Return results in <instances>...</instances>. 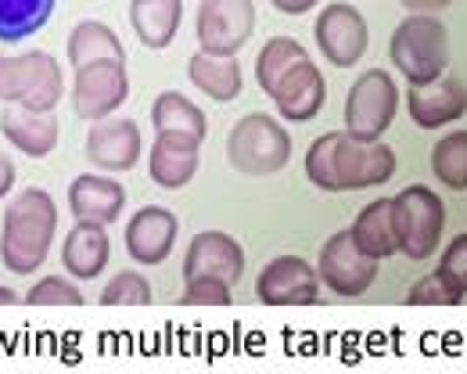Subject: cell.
Segmentation results:
<instances>
[{
    "label": "cell",
    "instance_id": "1",
    "mask_svg": "<svg viewBox=\"0 0 467 374\" xmlns=\"http://www.w3.org/2000/svg\"><path fill=\"white\" fill-rule=\"evenodd\" d=\"M58 231V205L47 191L26 187L15 194V202L4 213V231H0V263L11 274H33L55 242Z\"/></svg>",
    "mask_w": 467,
    "mask_h": 374
},
{
    "label": "cell",
    "instance_id": "2",
    "mask_svg": "<svg viewBox=\"0 0 467 374\" xmlns=\"http://www.w3.org/2000/svg\"><path fill=\"white\" fill-rule=\"evenodd\" d=\"M389 55L407 83H435L450 65V33L435 15L413 11L396 26Z\"/></svg>",
    "mask_w": 467,
    "mask_h": 374
},
{
    "label": "cell",
    "instance_id": "3",
    "mask_svg": "<svg viewBox=\"0 0 467 374\" xmlns=\"http://www.w3.org/2000/svg\"><path fill=\"white\" fill-rule=\"evenodd\" d=\"M227 159L244 177H270L281 173L292 159V137L288 130L266 112H252L237 119L227 137Z\"/></svg>",
    "mask_w": 467,
    "mask_h": 374
},
{
    "label": "cell",
    "instance_id": "4",
    "mask_svg": "<svg viewBox=\"0 0 467 374\" xmlns=\"http://www.w3.org/2000/svg\"><path fill=\"white\" fill-rule=\"evenodd\" d=\"M65 94L58 62L47 51H26L18 58L0 55V101L33 112H51Z\"/></svg>",
    "mask_w": 467,
    "mask_h": 374
},
{
    "label": "cell",
    "instance_id": "5",
    "mask_svg": "<svg viewBox=\"0 0 467 374\" xmlns=\"http://www.w3.org/2000/svg\"><path fill=\"white\" fill-rule=\"evenodd\" d=\"M396 234H400V252L420 263V259H431L439 249V238H442V227H446V205L442 198L424 184H410L403 187L396 198Z\"/></svg>",
    "mask_w": 467,
    "mask_h": 374
},
{
    "label": "cell",
    "instance_id": "6",
    "mask_svg": "<svg viewBox=\"0 0 467 374\" xmlns=\"http://www.w3.org/2000/svg\"><path fill=\"white\" fill-rule=\"evenodd\" d=\"M400 90L385 68H370L352 83L346 98V133L359 140H381V133L396 119Z\"/></svg>",
    "mask_w": 467,
    "mask_h": 374
},
{
    "label": "cell",
    "instance_id": "7",
    "mask_svg": "<svg viewBox=\"0 0 467 374\" xmlns=\"http://www.w3.org/2000/svg\"><path fill=\"white\" fill-rule=\"evenodd\" d=\"M317 274H320L324 288H331L335 296L356 299V296H363V292L374 285V277H378V259L367 255V252L356 245L352 231H338V234H331V238L324 242Z\"/></svg>",
    "mask_w": 467,
    "mask_h": 374
},
{
    "label": "cell",
    "instance_id": "8",
    "mask_svg": "<svg viewBox=\"0 0 467 374\" xmlns=\"http://www.w3.org/2000/svg\"><path fill=\"white\" fill-rule=\"evenodd\" d=\"M255 29L252 0H202L198 4V47L205 55H237Z\"/></svg>",
    "mask_w": 467,
    "mask_h": 374
},
{
    "label": "cell",
    "instance_id": "9",
    "mask_svg": "<svg viewBox=\"0 0 467 374\" xmlns=\"http://www.w3.org/2000/svg\"><path fill=\"white\" fill-rule=\"evenodd\" d=\"M396 177V151L381 140H359L352 133H338L335 144V191L378 187Z\"/></svg>",
    "mask_w": 467,
    "mask_h": 374
},
{
    "label": "cell",
    "instance_id": "10",
    "mask_svg": "<svg viewBox=\"0 0 467 374\" xmlns=\"http://www.w3.org/2000/svg\"><path fill=\"white\" fill-rule=\"evenodd\" d=\"M130 98V76L126 62H94L76 68V83H72V112L79 119L101 123L112 112L122 109V101Z\"/></svg>",
    "mask_w": 467,
    "mask_h": 374
},
{
    "label": "cell",
    "instance_id": "11",
    "mask_svg": "<svg viewBox=\"0 0 467 374\" xmlns=\"http://www.w3.org/2000/svg\"><path fill=\"white\" fill-rule=\"evenodd\" d=\"M317 47L324 51V58L335 68H349L367 55L370 33H367V18L352 7V4H327L313 26Z\"/></svg>",
    "mask_w": 467,
    "mask_h": 374
},
{
    "label": "cell",
    "instance_id": "12",
    "mask_svg": "<svg viewBox=\"0 0 467 374\" xmlns=\"http://www.w3.org/2000/svg\"><path fill=\"white\" fill-rule=\"evenodd\" d=\"M255 292L266 306H313L320 303V274L298 255H277L263 266Z\"/></svg>",
    "mask_w": 467,
    "mask_h": 374
},
{
    "label": "cell",
    "instance_id": "13",
    "mask_svg": "<svg viewBox=\"0 0 467 374\" xmlns=\"http://www.w3.org/2000/svg\"><path fill=\"white\" fill-rule=\"evenodd\" d=\"M83 155H87L90 166H98L105 173L133 170L137 159H140V126L133 123V119H126V116L94 123L90 133H87Z\"/></svg>",
    "mask_w": 467,
    "mask_h": 374
},
{
    "label": "cell",
    "instance_id": "14",
    "mask_svg": "<svg viewBox=\"0 0 467 374\" xmlns=\"http://www.w3.org/2000/svg\"><path fill=\"white\" fill-rule=\"evenodd\" d=\"M241 274H244V249L237 245V238L223 231H202L191 238L183 255V281L220 277L227 285H237Z\"/></svg>",
    "mask_w": 467,
    "mask_h": 374
},
{
    "label": "cell",
    "instance_id": "15",
    "mask_svg": "<svg viewBox=\"0 0 467 374\" xmlns=\"http://www.w3.org/2000/svg\"><path fill=\"white\" fill-rule=\"evenodd\" d=\"M410 119L420 130H439L467 112V87L461 79H435V83H410L407 90Z\"/></svg>",
    "mask_w": 467,
    "mask_h": 374
},
{
    "label": "cell",
    "instance_id": "16",
    "mask_svg": "<svg viewBox=\"0 0 467 374\" xmlns=\"http://www.w3.org/2000/svg\"><path fill=\"white\" fill-rule=\"evenodd\" d=\"M176 245V216L162 205L140 209L126 223V252L140 266H159Z\"/></svg>",
    "mask_w": 467,
    "mask_h": 374
},
{
    "label": "cell",
    "instance_id": "17",
    "mask_svg": "<svg viewBox=\"0 0 467 374\" xmlns=\"http://www.w3.org/2000/svg\"><path fill=\"white\" fill-rule=\"evenodd\" d=\"M324 98H327L324 72L309 62V58L295 65L292 72L281 79V87L274 90V105H277V112L288 123H309L324 109Z\"/></svg>",
    "mask_w": 467,
    "mask_h": 374
},
{
    "label": "cell",
    "instance_id": "18",
    "mask_svg": "<svg viewBox=\"0 0 467 374\" xmlns=\"http://www.w3.org/2000/svg\"><path fill=\"white\" fill-rule=\"evenodd\" d=\"M198 151H202V140H194V137L159 133L151 144V159H148L151 181L166 191L191 184V177L198 173Z\"/></svg>",
    "mask_w": 467,
    "mask_h": 374
},
{
    "label": "cell",
    "instance_id": "19",
    "mask_svg": "<svg viewBox=\"0 0 467 374\" xmlns=\"http://www.w3.org/2000/svg\"><path fill=\"white\" fill-rule=\"evenodd\" d=\"M122 205H126V191L112 177L83 173L68 187V209H72L76 220L109 227V223H116L119 216H122Z\"/></svg>",
    "mask_w": 467,
    "mask_h": 374
},
{
    "label": "cell",
    "instance_id": "20",
    "mask_svg": "<svg viewBox=\"0 0 467 374\" xmlns=\"http://www.w3.org/2000/svg\"><path fill=\"white\" fill-rule=\"evenodd\" d=\"M0 133L22 155L44 159L58 144V119L51 112H33V109H22V105H7L0 112Z\"/></svg>",
    "mask_w": 467,
    "mask_h": 374
},
{
    "label": "cell",
    "instance_id": "21",
    "mask_svg": "<svg viewBox=\"0 0 467 374\" xmlns=\"http://www.w3.org/2000/svg\"><path fill=\"white\" fill-rule=\"evenodd\" d=\"M109 252H112V245H109V234L101 223L76 220V227L65 234L61 263L76 281H94L109 266Z\"/></svg>",
    "mask_w": 467,
    "mask_h": 374
},
{
    "label": "cell",
    "instance_id": "22",
    "mask_svg": "<svg viewBox=\"0 0 467 374\" xmlns=\"http://www.w3.org/2000/svg\"><path fill=\"white\" fill-rule=\"evenodd\" d=\"M183 0H130V22L144 47L162 51L176 40Z\"/></svg>",
    "mask_w": 467,
    "mask_h": 374
},
{
    "label": "cell",
    "instance_id": "23",
    "mask_svg": "<svg viewBox=\"0 0 467 374\" xmlns=\"http://www.w3.org/2000/svg\"><path fill=\"white\" fill-rule=\"evenodd\" d=\"M349 231H352V238H356V245L367 252V255H374L378 263H381V259H389L392 252H400V234H396V205H392V198L370 202V205L356 216V223H352Z\"/></svg>",
    "mask_w": 467,
    "mask_h": 374
},
{
    "label": "cell",
    "instance_id": "24",
    "mask_svg": "<svg viewBox=\"0 0 467 374\" xmlns=\"http://www.w3.org/2000/svg\"><path fill=\"white\" fill-rule=\"evenodd\" d=\"M187 76L213 101H234V98H241V87H244L237 55H205V51H198L187 62Z\"/></svg>",
    "mask_w": 467,
    "mask_h": 374
},
{
    "label": "cell",
    "instance_id": "25",
    "mask_svg": "<svg viewBox=\"0 0 467 374\" xmlns=\"http://www.w3.org/2000/svg\"><path fill=\"white\" fill-rule=\"evenodd\" d=\"M94 62H126V51L119 44V36L105 26V22H79L68 36V65L72 68H83V65Z\"/></svg>",
    "mask_w": 467,
    "mask_h": 374
},
{
    "label": "cell",
    "instance_id": "26",
    "mask_svg": "<svg viewBox=\"0 0 467 374\" xmlns=\"http://www.w3.org/2000/svg\"><path fill=\"white\" fill-rule=\"evenodd\" d=\"M151 123H155L159 133H183V137H194V140H205V133H209L205 112L191 98H183L176 90H166V94L155 98Z\"/></svg>",
    "mask_w": 467,
    "mask_h": 374
},
{
    "label": "cell",
    "instance_id": "27",
    "mask_svg": "<svg viewBox=\"0 0 467 374\" xmlns=\"http://www.w3.org/2000/svg\"><path fill=\"white\" fill-rule=\"evenodd\" d=\"M55 15V0H0V40L18 44L47 26Z\"/></svg>",
    "mask_w": 467,
    "mask_h": 374
},
{
    "label": "cell",
    "instance_id": "28",
    "mask_svg": "<svg viewBox=\"0 0 467 374\" xmlns=\"http://www.w3.org/2000/svg\"><path fill=\"white\" fill-rule=\"evenodd\" d=\"M306 58H309L306 47H302L298 40H292V36H274V40H266V47H263L259 58H255V79H259L263 94L274 98V90L281 87V79H285L298 62H306Z\"/></svg>",
    "mask_w": 467,
    "mask_h": 374
},
{
    "label": "cell",
    "instance_id": "29",
    "mask_svg": "<svg viewBox=\"0 0 467 374\" xmlns=\"http://www.w3.org/2000/svg\"><path fill=\"white\" fill-rule=\"evenodd\" d=\"M431 173L453 191H467V130L442 137L431 148Z\"/></svg>",
    "mask_w": 467,
    "mask_h": 374
},
{
    "label": "cell",
    "instance_id": "30",
    "mask_svg": "<svg viewBox=\"0 0 467 374\" xmlns=\"http://www.w3.org/2000/svg\"><path fill=\"white\" fill-rule=\"evenodd\" d=\"M155 296H151V281L144 277V274H137V270H122L116 274L109 285H105V292H101V303L105 306H148Z\"/></svg>",
    "mask_w": 467,
    "mask_h": 374
},
{
    "label": "cell",
    "instance_id": "31",
    "mask_svg": "<svg viewBox=\"0 0 467 374\" xmlns=\"http://www.w3.org/2000/svg\"><path fill=\"white\" fill-rule=\"evenodd\" d=\"M338 133L342 130L320 133L306 151V173L320 191H335V144H338Z\"/></svg>",
    "mask_w": 467,
    "mask_h": 374
},
{
    "label": "cell",
    "instance_id": "32",
    "mask_svg": "<svg viewBox=\"0 0 467 374\" xmlns=\"http://www.w3.org/2000/svg\"><path fill=\"white\" fill-rule=\"evenodd\" d=\"M435 274H439V277L446 281V288L464 303V296H467V231L464 234H457V238L446 245Z\"/></svg>",
    "mask_w": 467,
    "mask_h": 374
},
{
    "label": "cell",
    "instance_id": "33",
    "mask_svg": "<svg viewBox=\"0 0 467 374\" xmlns=\"http://www.w3.org/2000/svg\"><path fill=\"white\" fill-rule=\"evenodd\" d=\"M29 306H83V292L65 277H44L26 296Z\"/></svg>",
    "mask_w": 467,
    "mask_h": 374
},
{
    "label": "cell",
    "instance_id": "34",
    "mask_svg": "<svg viewBox=\"0 0 467 374\" xmlns=\"http://www.w3.org/2000/svg\"><path fill=\"white\" fill-rule=\"evenodd\" d=\"M187 292L180 296L183 306H231V285L220 277H198V281H183Z\"/></svg>",
    "mask_w": 467,
    "mask_h": 374
},
{
    "label": "cell",
    "instance_id": "35",
    "mask_svg": "<svg viewBox=\"0 0 467 374\" xmlns=\"http://www.w3.org/2000/svg\"><path fill=\"white\" fill-rule=\"evenodd\" d=\"M407 303L410 306H457L461 299L446 288V281H442L439 274H428V277H420V281L410 288Z\"/></svg>",
    "mask_w": 467,
    "mask_h": 374
},
{
    "label": "cell",
    "instance_id": "36",
    "mask_svg": "<svg viewBox=\"0 0 467 374\" xmlns=\"http://www.w3.org/2000/svg\"><path fill=\"white\" fill-rule=\"evenodd\" d=\"M407 11H420V15H431V11H442V7H450L453 0H400Z\"/></svg>",
    "mask_w": 467,
    "mask_h": 374
},
{
    "label": "cell",
    "instance_id": "37",
    "mask_svg": "<svg viewBox=\"0 0 467 374\" xmlns=\"http://www.w3.org/2000/svg\"><path fill=\"white\" fill-rule=\"evenodd\" d=\"M270 4L285 15H306L309 7H317V0H270Z\"/></svg>",
    "mask_w": 467,
    "mask_h": 374
},
{
    "label": "cell",
    "instance_id": "38",
    "mask_svg": "<svg viewBox=\"0 0 467 374\" xmlns=\"http://www.w3.org/2000/svg\"><path fill=\"white\" fill-rule=\"evenodd\" d=\"M11 184H15V166H11V159L0 151V198L11 191Z\"/></svg>",
    "mask_w": 467,
    "mask_h": 374
},
{
    "label": "cell",
    "instance_id": "39",
    "mask_svg": "<svg viewBox=\"0 0 467 374\" xmlns=\"http://www.w3.org/2000/svg\"><path fill=\"white\" fill-rule=\"evenodd\" d=\"M15 303H18V296H15L11 288H4V285H0V306H15Z\"/></svg>",
    "mask_w": 467,
    "mask_h": 374
}]
</instances>
